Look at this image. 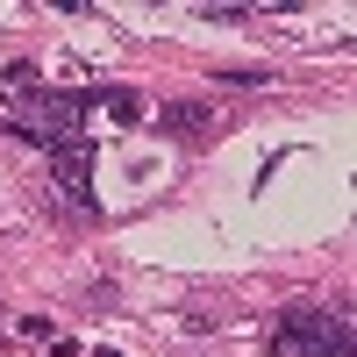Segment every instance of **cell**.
<instances>
[{"label": "cell", "mask_w": 357, "mask_h": 357, "mask_svg": "<svg viewBox=\"0 0 357 357\" xmlns=\"http://www.w3.org/2000/svg\"><path fill=\"white\" fill-rule=\"evenodd\" d=\"M272 357H350V314L336 307H286L264 329Z\"/></svg>", "instance_id": "cell-1"}, {"label": "cell", "mask_w": 357, "mask_h": 357, "mask_svg": "<svg viewBox=\"0 0 357 357\" xmlns=\"http://www.w3.org/2000/svg\"><path fill=\"white\" fill-rule=\"evenodd\" d=\"M50 178L65 186V200H93V143L72 136V143H50Z\"/></svg>", "instance_id": "cell-2"}, {"label": "cell", "mask_w": 357, "mask_h": 357, "mask_svg": "<svg viewBox=\"0 0 357 357\" xmlns=\"http://www.w3.org/2000/svg\"><path fill=\"white\" fill-rule=\"evenodd\" d=\"M215 114H207L200 100H172V107H158V129H172V136H200Z\"/></svg>", "instance_id": "cell-3"}, {"label": "cell", "mask_w": 357, "mask_h": 357, "mask_svg": "<svg viewBox=\"0 0 357 357\" xmlns=\"http://www.w3.org/2000/svg\"><path fill=\"white\" fill-rule=\"evenodd\" d=\"M107 114L114 122H143V100L129 93V86H107Z\"/></svg>", "instance_id": "cell-4"}]
</instances>
